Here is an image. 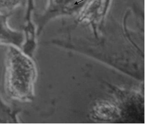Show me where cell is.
Segmentation results:
<instances>
[{
	"mask_svg": "<svg viewBox=\"0 0 148 128\" xmlns=\"http://www.w3.org/2000/svg\"><path fill=\"white\" fill-rule=\"evenodd\" d=\"M9 16L0 13V44L14 46L21 48L24 41L23 35L10 28L7 21Z\"/></svg>",
	"mask_w": 148,
	"mask_h": 128,
	"instance_id": "cell-2",
	"label": "cell"
},
{
	"mask_svg": "<svg viewBox=\"0 0 148 128\" xmlns=\"http://www.w3.org/2000/svg\"><path fill=\"white\" fill-rule=\"evenodd\" d=\"M21 0H0V13L10 15Z\"/></svg>",
	"mask_w": 148,
	"mask_h": 128,
	"instance_id": "cell-3",
	"label": "cell"
},
{
	"mask_svg": "<svg viewBox=\"0 0 148 128\" xmlns=\"http://www.w3.org/2000/svg\"><path fill=\"white\" fill-rule=\"evenodd\" d=\"M5 56V82L7 90L19 100L28 98L32 91L34 69L28 55L14 46H7Z\"/></svg>",
	"mask_w": 148,
	"mask_h": 128,
	"instance_id": "cell-1",
	"label": "cell"
}]
</instances>
